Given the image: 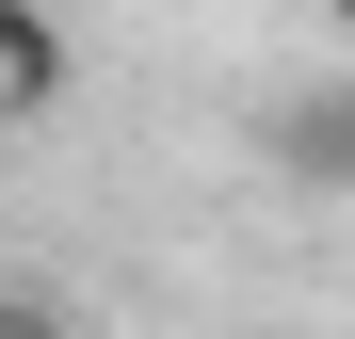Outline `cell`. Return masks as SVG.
<instances>
[{
    "mask_svg": "<svg viewBox=\"0 0 355 339\" xmlns=\"http://www.w3.org/2000/svg\"><path fill=\"white\" fill-rule=\"evenodd\" d=\"M275 178H307V194H355V81H307V97H275Z\"/></svg>",
    "mask_w": 355,
    "mask_h": 339,
    "instance_id": "cell-1",
    "label": "cell"
},
{
    "mask_svg": "<svg viewBox=\"0 0 355 339\" xmlns=\"http://www.w3.org/2000/svg\"><path fill=\"white\" fill-rule=\"evenodd\" d=\"M65 97V33L49 17H0V113H49Z\"/></svg>",
    "mask_w": 355,
    "mask_h": 339,
    "instance_id": "cell-2",
    "label": "cell"
},
{
    "mask_svg": "<svg viewBox=\"0 0 355 339\" xmlns=\"http://www.w3.org/2000/svg\"><path fill=\"white\" fill-rule=\"evenodd\" d=\"M0 339H81V307H49V291H0Z\"/></svg>",
    "mask_w": 355,
    "mask_h": 339,
    "instance_id": "cell-3",
    "label": "cell"
}]
</instances>
